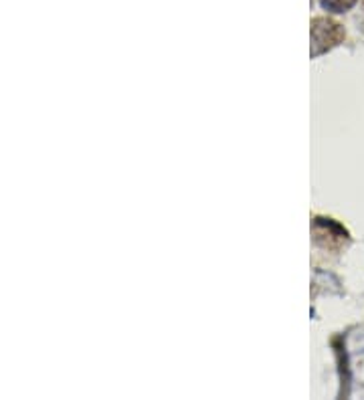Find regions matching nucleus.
<instances>
[{
  "label": "nucleus",
  "instance_id": "nucleus-2",
  "mask_svg": "<svg viewBox=\"0 0 364 400\" xmlns=\"http://www.w3.org/2000/svg\"><path fill=\"white\" fill-rule=\"evenodd\" d=\"M314 235L318 243H324L326 247L334 249L348 241V232H346L338 223H334L332 218H316L314 221Z\"/></svg>",
  "mask_w": 364,
  "mask_h": 400
},
{
  "label": "nucleus",
  "instance_id": "nucleus-3",
  "mask_svg": "<svg viewBox=\"0 0 364 400\" xmlns=\"http://www.w3.org/2000/svg\"><path fill=\"white\" fill-rule=\"evenodd\" d=\"M320 4L330 13H346L356 4V0H320Z\"/></svg>",
  "mask_w": 364,
  "mask_h": 400
},
{
  "label": "nucleus",
  "instance_id": "nucleus-1",
  "mask_svg": "<svg viewBox=\"0 0 364 400\" xmlns=\"http://www.w3.org/2000/svg\"><path fill=\"white\" fill-rule=\"evenodd\" d=\"M346 33L336 20L318 17L312 20V55L318 57L344 40Z\"/></svg>",
  "mask_w": 364,
  "mask_h": 400
}]
</instances>
